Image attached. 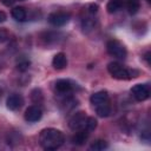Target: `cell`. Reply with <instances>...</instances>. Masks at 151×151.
<instances>
[{
  "mask_svg": "<svg viewBox=\"0 0 151 151\" xmlns=\"http://www.w3.org/2000/svg\"><path fill=\"white\" fill-rule=\"evenodd\" d=\"M107 71L114 79H118V80H129V79L138 77L137 70L126 68L125 66H123L122 64H119L117 61L110 63L107 65Z\"/></svg>",
  "mask_w": 151,
  "mask_h": 151,
  "instance_id": "2",
  "label": "cell"
},
{
  "mask_svg": "<svg viewBox=\"0 0 151 151\" xmlns=\"http://www.w3.org/2000/svg\"><path fill=\"white\" fill-rule=\"evenodd\" d=\"M146 1H147V2H150V1H151V0H146Z\"/></svg>",
  "mask_w": 151,
  "mask_h": 151,
  "instance_id": "26",
  "label": "cell"
},
{
  "mask_svg": "<svg viewBox=\"0 0 151 151\" xmlns=\"http://www.w3.org/2000/svg\"><path fill=\"white\" fill-rule=\"evenodd\" d=\"M88 134H90V132L86 129H80V130L76 131L74 136L72 137L73 144H76V145H83V144H85V142L87 140Z\"/></svg>",
  "mask_w": 151,
  "mask_h": 151,
  "instance_id": "12",
  "label": "cell"
},
{
  "mask_svg": "<svg viewBox=\"0 0 151 151\" xmlns=\"http://www.w3.org/2000/svg\"><path fill=\"white\" fill-rule=\"evenodd\" d=\"M124 5V0H109L107 5H106V11L109 13H116L118 12Z\"/></svg>",
  "mask_w": 151,
  "mask_h": 151,
  "instance_id": "15",
  "label": "cell"
},
{
  "mask_svg": "<svg viewBox=\"0 0 151 151\" xmlns=\"http://www.w3.org/2000/svg\"><path fill=\"white\" fill-rule=\"evenodd\" d=\"M11 14H12L13 19H15L17 21H20V22L25 21L26 18H27V13H26V11H25L24 7H14L12 9V13Z\"/></svg>",
  "mask_w": 151,
  "mask_h": 151,
  "instance_id": "14",
  "label": "cell"
},
{
  "mask_svg": "<svg viewBox=\"0 0 151 151\" xmlns=\"http://www.w3.org/2000/svg\"><path fill=\"white\" fill-rule=\"evenodd\" d=\"M107 147H109V143L106 140H103V139H98L90 145V150H92V151H101V150H105Z\"/></svg>",
  "mask_w": 151,
  "mask_h": 151,
  "instance_id": "17",
  "label": "cell"
},
{
  "mask_svg": "<svg viewBox=\"0 0 151 151\" xmlns=\"http://www.w3.org/2000/svg\"><path fill=\"white\" fill-rule=\"evenodd\" d=\"M97 125H98V123H97V119H96L94 117H87L86 123H85V129H86L88 132L93 131V130L97 127Z\"/></svg>",
  "mask_w": 151,
  "mask_h": 151,
  "instance_id": "19",
  "label": "cell"
},
{
  "mask_svg": "<svg viewBox=\"0 0 151 151\" xmlns=\"http://www.w3.org/2000/svg\"><path fill=\"white\" fill-rule=\"evenodd\" d=\"M94 109H96L97 114H98L99 117H103V118L110 116V113H111V107H110L109 101H105V103H103V104H99V105L94 106Z\"/></svg>",
  "mask_w": 151,
  "mask_h": 151,
  "instance_id": "13",
  "label": "cell"
},
{
  "mask_svg": "<svg viewBox=\"0 0 151 151\" xmlns=\"http://www.w3.org/2000/svg\"><path fill=\"white\" fill-rule=\"evenodd\" d=\"M52 65L55 70H63L66 67L67 65V59H66V55L63 53V52H59L57 53L53 59H52Z\"/></svg>",
  "mask_w": 151,
  "mask_h": 151,
  "instance_id": "10",
  "label": "cell"
},
{
  "mask_svg": "<svg viewBox=\"0 0 151 151\" xmlns=\"http://www.w3.org/2000/svg\"><path fill=\"white\" fill-rule=\"evenodd\" d=\"M90 101L93 106H97L99 104H103L105 101H109V94L106 91H98L96 93H93L90 98Z\"/></svg>",
  "mask_w": 151,
  "mask_h": 151,
  "instance_id": "9",
  "label": "cell"
},
{
  "mask_svg": "<svg viewBox=\"0 0 151 151\" xmlns=\"http://www.w3.org/2000/svg\"><path fill=\"white\" fill-rule=\"evenodd\" d=\"M48 22L54 27H60L70 21V14L66 12H53L47 18Z\"/></svg>",
  "mask_w": 151,
  "mask_h": 151,
  "instance_id": "6",
  "label": "cell"
},
{
  "mask_svg": "<svg viewBox=\"0 0 151 151\" xmlns=\"http://www.w3.org/2000/svg\"><path fill=\"white\" fill-rule=\"evenodd\" d=\"M86 119H87V116L85 112L83 111H79V112H76L68 120V126L71 130L73 131H78L80 129H85V123H86Z\"/></svg>",
  "mask_w": 151,
  "mask_h": 151,
  "instance_id": "4",
  "label": "cell"
},
{
  "mask_svg": "<svg viewBox=\"0 0 151 151\" xmlns=\"http://www.w3.org/2000/svg\"><path fill=\"white\" fill-rule=\"evenodd\" d=\"M106 50H107V53L110 55H112L117 59H125L126 55H127V51H126L125 46L116 39H112V40L107 41Z\"/></svg>",
  "mask_w": 151,
  "mask_h": 151,
  "instance_id": "3",
  "label": "cell"
},
{
  "mask_svg": "<svg viewBox=\"0 0 151 151\" xmlns=\"http://www.w3.org/2000/svg\"><path fill=\"white\" fill-rule=\"evenodd\" d=\"M8 38H9V33L7 32V29H5V28H0V44L7 41Z\"/></svg>",
  "mask_w": 151,
  "mask_h": 151,
  "instance_id": "22",
  "label": "cell"
},
{
  "mask_svg": "<svg viewBox=\"0 0 151 151\" xmlns=\"http://www.w3.org/2000/svg\"><path fill=\"white\" fill-rule=\"evenodd\" d=\"M6 13L5 12H2V11H0V22H4L5 20H6Z\"/></svg>",
  "mask_w": 151,
  "mask_h": 151,
  "instance_id": "24",
  "label": "cell"
},
{
  "mask_svg": "<svg viewBox=\"0 0 151 151\" xmlns=\"http://www.w3.org/2000/svg\"><path fill=\"white\" fill-rule=\"evenodd\" d=\"M98 5L97 4H88L85 8H84V11L86 12V14L87 15H96L97 14V12H98Z\"/></svg>",
  "mask_w": 151,
  "mask_h": 151,
  "instance_id": "20",
  "label": "cell"
},
{
  "mask_svg": "<svg viewBox=\"0 0 151 151\" xmlns=\"http://www.w3.org/2000/svg\"><path fill=\"white\" fill-rule=\"evenodd\" d=\"M64 142H65V137L60 130L47 127L41 130V132L39 133V144L42 149L47 151L59 149L64 144Z\"/></svg>",
  "mask_w": 151,
  "mask_h": 151,
  "instance_id": "1",
  "label": "cell"
},
{
  "mask_svg": "<svg viewBox=\"0 0 151 151\" xmlns=\"http://www.w3.org/2000/svg\"><path fill=\"white\" fill-rule=\"evenodd\" d=\"M28 65H29V61H22V63H19L18 64V68L20 71H25L28 68Z\"/></svg>",
  "mask_w": 151,
  "mask_h": 151,
  "instance_id": "23",
  "label": "cell"
},
{
  "mask_svg": "<svg viewBox=\"0 0 151 151\" xmlns=\"http://www.w3.org/2000/svg\"><path fill=\"white\" fill-rule=\"evenodd\" d=\"M54 86H55V90L59 93H68L73 88L72 83L70 80H67V79H59V80H57Z\"/></svg>",
  "mask_w": 151,
  "mask_h": 151,
  "instance_id": "11",
  "label": "cell"
},
{
  "mask_svg": "<svg viewBox=\"0 0 151 151\" xmlns=\"http://www.w3.org/2000/svg\"><path fill=\"white\" fill-rule=\"evenodd\" d=\"M22 104H24V99H22V97H21L20 94H18V93L11 94V96L7 98V100H6L7 109H9V110H12V111H15V110L20 109V107L22 106Z\"/></svg>",
  "mask_w": 151,
  "mask_h": 151,
  "instance_id": "8",
  "label": "cell"
},
{
  "mask_svg": "<svg viewBox=\"0 0 151 151\" xmlns=\"http://www.w3.org/2000/svg\"><path fill=\"white\" fill-rule=\"evenodd\" d=\"M32 100L34 103H39L42 100V94H41V91L39 88H35L32 91Z\"/></svg>",
  "mask_w": 151,
  "mask_h": 151,
  "instance_id": "21",
  "label": "cell"
},
{
  "mask_svg": "<svg viewBox=\"0 0 151 151\" xmlns=\"http://www.w3.org/2000/svg\"><path fill=\"white\" fill-rule=\"evenodd\" d=\"M15 0H2V2L6 5V6H9V5H13Z\"/></svg>",
  "mask_w": 151,
  "mask_h": 151,
  "instance_id": "25",
  "label": "cell"
},
{
  "mask_svg": "<svg viewBox=\"0 0 151 151\" xmlns=\"http://www.w3.org/2000/svg\"><path fill=\"white\" fill-rule=\"evenodd\" d=\"M131 94L137 101H144L150 97V88L146 84H137L131 88Z\"/></svg>",
  "mask_w": 151,
  "mask_h": 151,
  "instance_id": "5",
  "label": "cell"
},
{
  "mask_svg": "<svg viewBox=\"0 0 151 151\" xmlns=\"http://www.w3.org/2000/svg\"><path fill=\"white\" fill-rule=\"evenodd\" d=\"M25 120L28 122V123H34V122H38L41 119L42 117V111L39 106L37 105H32V106H28L25 111Z\"/></svg>",
  "mask_w": 151,
  "mask_h": 151,
  "instance_id": "7",
  "label": "cell"
},
{
  "mask_svg": "<svg viewBox=\"0 0 151 151\" xmlns=\"http://www.w3.org/2000/svg\"><path fill=\"white\" fill-rule=\"evenodd\" d=\"M126 7L130 14H136L140 7L139 0H126Z\"/></svg>",
  "mask_w": 151,
  "mask_h": 151,
  "instance_id": "18",
  "label": "cell"
},
{
  "mask_svg": "<svg viewBox=\"0 0 151 151\" xmlns=\"http://www.w3.org/2000/svg\"><path fill=\"white\" fill-rule=\"evenodd\" d=\"M81 26H83L84 31H90V29L94 28V26H96V19H94V15H87V14H86V17L83 18Z\"/></svg>",
  "mask_w": 151,
  "mask_h": 151,
  "instance_id": "16",
  "label": "cell"
}]
</instances>
